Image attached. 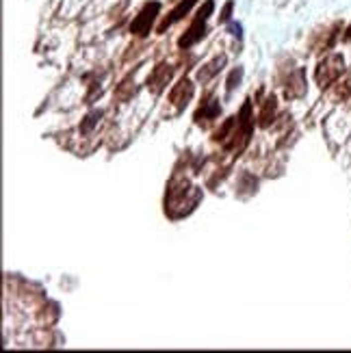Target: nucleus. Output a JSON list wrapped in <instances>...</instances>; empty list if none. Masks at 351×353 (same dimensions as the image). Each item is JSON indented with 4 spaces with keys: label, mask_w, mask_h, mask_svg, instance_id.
Returning <instances> with one entry per match:
<instances>
[{
    "label": "nucleus",
    "mask_w": 351,
    "mask_h": 353,
    "mask_svg": "<svg viewBox=\"0 0 351 353\" xmlns=\"http://www.w3.org/2000/svg\"><path fill=\"white\" fill-rule=\"evenodd\" d=\"M158 11H160V2L145 4L143 11H141V13L135 17L133 24H130V31L137 33V35H147V33H150V28H152V22L156 20Z\"/></svg>",
    "instance_id": "2"
},
{
    "label": "nucleus",
    "mask_w": 351,
    "mask_h": 353,
    "mask_svg": "<svg viewBox=\"0 0 351 353\" xmlns=\"http://www.w3.org/2000/svg\"><path fill=\"white\" fill-rule=\"evenodd\" d=\"M191 95H193V85L189 80H180L178 82V87L171 91V102L178 104V106H184Z\"/></svg>",
    "instance_id": "5"
},
{
    "label": "nucleus",
    "mask_w": 351,
    "mask_h": 353,
    "mask_svg": "<svg viewBox=\"0 0 351 353\" xmlns=\"http://www.w3.org/2000/svg\"><path fill=\"white\" fill-rule=\"evenodd\" d=\"M230 31H232V35H236V37H239V35H241V26H239V24H232Z\"/></svg>",
    "instance_id": "11"
},
{
    "label": "nucleus",
    "mask_w": 351,
    "mask_h": 353,
    "mask_svg": "<svg viewBox=\"0 0 351 353\" xmlns=\"http://www.w3.org/2000/svg\"><path fill=\"white\" fill-rule=\"evenodd\" d=\"M351 93V78H347L343 82V87H338V95L341 98H345V95H349Z\"/></svg>",
    "instance_id": "9"
},
{
    "label": "nucleus",
    "mask_w": 351,
    "mask_h": 353,
    "mask_svg": "<svg viewBox=\"0 0 351 353\" xmlns=\"http://www.w3.org/2000/svg\"><path fill=\"white\" fill-rule=\"evenodd\" d=\"M193 4H195V0H182V2H180V4H178V7H176L174 11H171V15H169V17H165V20H163V24H160V28H158V31H160V33H163V31H165V28H167V26H169V24H174V22H178V20H180V17H182L184 13H189V9H191V7H193Z\"/></svg>",
    "instance_id": "6"
},
{
    "label": "nucleus",
    "mask_w": 351,
    "mask_h": 353,
    "mask_svg": "<svg viewBox=\"0 0 351 353\" xmlns=\"http://www.w3.org/2000/svg\"><path fill=\"white\" fill-rule=\"evenodd\" d=\"M225 63V57H219V59H215L211 65H206L204 70H200V74H198V78L200 80H208L211 76H215L219 70H221V65Z\"/></svg>",
    "instance_id": "7"
},
{
    "label": "nucleus",
    "mask_w": 351,
    "mask_h": 353,
    "mask_svg": "<svg viewBox=\"0 0 351 353\" xmlns=\"http://www.w3.org/2000/svg\"><path fill=\"white\" fill-rule=\"evenodd\" d=\"M169 78H171V68L169 65H158L156 70L152 71V76H150V87H152V91H160L165 85L169 82Z\"/></svg>",
    "instance_id": "4"
},
{
    "label": "nucleus",
    "mask_w": 351,
    "mask_h": 353,
    "mask_svg": "<svg viewBox=\"0 0 351 353\" xmlns=\"http://www.w3.org/2000/svg\"><path fill=\"white\" fill-rule=\"evenodd\" d=\"M232 7H234V2H225V7H223V11H221V22H228V20H230Z\"/></svg>",
    "instance_id": "10"
},
{
    "label": "nucleus",
    "mask_w": 351,
    "mask_h": 353,
    "mask_svg": "<svg viewBox=\"0 0 351 353\" xmlns=\"http://www.w3.org/2000/svg\"><path fill=\"white\" fill-rule=\"evenodd\" d=\"M241 76H243V70L239 68L236 71H232L230 74V78H228V91H232L236 85H239V80H241Z\"/></svg>",
    "instance_id": "8"
},
{
    "label": "nucleus",
    "mask_w": 351,
    "mask_h": 353,
    "mask_svg": "<svg viewBox=\"0 0 351 353\" xmlns=\"http://www.w3.org/2000/svg\"><path fill=\"white\" fill-rule=\"evenodd\" d=\"M204 22H206L204 17H200V15L195 17V22L191 24V28H189V31L182 35L180 41H178V44H180V48H189V46H193L198 39L204 37V31H206V28H204Z\"/></svg>",
    "instance_id": "3"
},
{
    "label": "nucleus",
    "mask_w": 351,
    "mask_h": 353,
    "mask_svg": "<svg viewBox=\"0 0 351 353\" xmlns=\"http://www.w3.org/2000/svg\"><path fill=\"white\" fill-rule=\"evenodd\" d=\"M343 65L345 63L341 55H330L327 59H323L317 68V82L321 87H327L330 82H334L343 74Z\"/></svg>",
    "instance_id": "1"
},
{
    "label": "nucleus",
    "mask_w": 351,
    "mask_h": 353,
    "mask_svg": "<svg viewBox=\"0 0 351 353\" xmlns=\"http://www.w3.org/2000/svg\"><path fill=\"white\" fill-rule=\"evenodd\" d=\"M351 39V26L347 28V33H345V41H349Z\"/></svg>",
    "instance_id": "12"
}]
</instances>
